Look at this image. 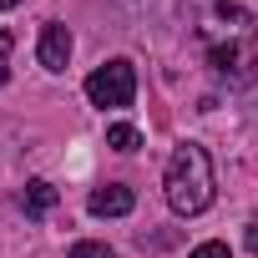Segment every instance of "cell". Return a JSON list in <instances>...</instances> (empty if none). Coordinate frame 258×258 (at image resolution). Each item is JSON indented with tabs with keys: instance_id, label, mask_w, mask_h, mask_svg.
<instances>
[{
	"instance_id": "cell-1",
	"label": "cell",
	"mask_w": 258,
	"mask_h": 258,
	"mask_svg": "<svg viewBox=\"0 0 258 258\" xmlns=\"http://www.w3.org/2000/svg\"><path fill=\"white\" fill-rule=\"evenodd\" d=\"M162 187H167L172 213L198 218V213L213 203V162H208V152H203L198 142H182V147L172 152V162H167Z\"/></svg>"
},
{
	"instance_id": "cell-2",
	"label": "cell",
	"mask_w": 258,
	"mask_h": 258,
	"mask_svg": "<svg viewBox=\"0 0 258 258\" xmlns=\"http://www.w3.org/2000/svg\"><path fill=\"white\" fill-rule=\"evenodd\" d=\"M86 96H91V106H132V96H137V66L132 61H106V66H96L91 76H86Z\"/></svg>"
},
{
	"instance_id": "cell-3",
	"label": "cell",
	"mask_w": 258,
	"mask_h": 258,
	"mask_svg": "<svg viewBox=\"0 0 258 258\" xmlns=\"http://www.w3.org/2000/svg\"><path fill=\"white\" fill-rule=\"evenodd\" d=\"M36 56H41L46 71H66V61H71V31H66L61 21H46V26H41V46H36Z\"/></svg>"
},
{
	"instance_id": "cell-4",
	"label": "cell",
	"mask_w": 258,
	"mask_h": 258,
	"mask_svg": "<svg viewBox=\"0 0 258 258\" xmlns=\"http://www.w3.org/2000/svg\"><path fill=\"white\" fill-rule=\"evenodd\" d=\"M132 187H121V182H101V187H91V198H86V208L96 213V218H121V213H132Z\"/></svg>"
},
{
	"instance_id": "cell-5",
	"label": "cell",
	"mask_w": 258,
	"mask_h": 258,
	"mask_svg": "<svg viewBox=\"0 0 258 258\" xmlns=\"http://www.w3.org/2000/svg\"><path fill=\"white\" fill-rule=\"evenodd\" d=\"M26 218H46L51 208H56V187L46 182V177H36V182H26Z\"/></svg>"
},
{
	"instance_id": "cell-6",
	"label": "cell",
	"mask_w": 258,
	"mask_h": 258,
	"mask_svg": "<svg viewBox=\"0 0 258 258\" xmlns=\"http://www.w3.org/2000/svg\"><path fill=\"white\" fill-rule=\"evenodd\" d=\"M106 147L111 152H137L142 147V132H137L132 121H116V126H106Z\"/></svg>"
},
{
	"instance_id": "cell-7",
	"label": "cell",
	"mask_w": 258,
	"mask_h": 258,
	"mask_svg": "<svg viewBox=\"0 0 258 258\" xmlns=\"http://www.w3.org/2000/svg\"><path fill=\"white\" fill-rule=\"evenodd\" d=\"M71 258H116V253H111L106 243H91V238H81V243L71 248Z\"/></svg>"
},
{
	"instance_id": "cell-8",
	"label": "cell",
	"mask_w": 258,
	"mask_h": 258,
	"mask_svg": "<svg viewBox=\"0 0 258 258\" xmlns=\"http://www.w3.org/2000/svg\"><path fill=\"white\" fill-rule=\"evenodd\" d=\"M187 258H228V243H198Z\"/></svg>"
},
{
	"instance_id": "cell-9",
	"label": "cell",
	"mask_w": 258,
	"mask_h": 258,
	"mask_svg": "<svg viewBox=\"0 0 258 258\" xmlns=\"http://www.w3.org/2000/svg\"><path fill=\"white\" fill-rule=\"evenodd\" d=\"M11 76V36H0V86H6Z\"/></svg>"
},
{
	"instance_id": "cell-10",
	"label": "cell",
	"mask_w": 258,
	"mask_h": 258,
	"mask_svg": "<svg viewBox=\"0 0 258 258\" xmlns=\"http://www.w3.org/2000/svg\"><path fill=\"white\" fill-rule=\"evenodd\" d=\"M248 253H258V218L248 223Z\"/></svg>"
},
{
	"instance_id": "cell-11",
	"label": "cell",
	"mask_w": 258,
	"mask_h": 258,
	"mask_svg": "<svg viewBox=\"0 0 258 258\" xmlns=\"http://www.w3.org/2000/svg\"><path fill=\"white\" fill-rule=\"evenodd\" d=\"M11 6H21V0H0V11H11Z\"/></svg>"
},
{
	"instance_id": "cell-12",
	"label": "cell",
	"mask_w": 258,
	"mask_h": 258,
	"mask_svg": "<svg viewBox=\"0 0 258 258\" xmlns=\"http://www.w3.org/2000/svg\"><path fill=\"white\" fill-rule=\"evenodd\" d=\"M0 36H6V31H0Z\"/></svg>"
}]
</instances>
